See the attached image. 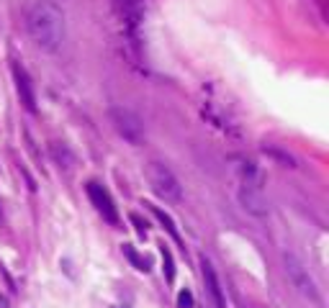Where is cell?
Listing matches in <instances>:
<instances>
[{"instance_id": "cell-1", "label": "cell", "mask_w": 329, "mask_h": 308, "mask_svg": "<svg viewBox=\"0 0 329 308\" xmlns=\"http://www.w3.org/2000/svg\"><path fill=\"white\" fill-rule=\"evenodd\" d=\"M26 31L41 52H57L64 41V13L49 0H36L26 11Z\"/></svg>"}, {"instance_id": "cell-2", "label": "cell", "mask_w": 329, "mask_h": 308, "mask_svg": "<svg viewBox=\"0 0 329 308\" xmlns=\"http://www.w3.org/2000/svg\"><path fill=\"white\" fill-rule=\"evenodd\" d=\"M239 203L255 216L268 213V198H265V193H262L260 175H257L252 162H245L242 167H239Z\"/></svg>"}, {"instance_id": "cell-3", "label": "cell", "mask_w": 329, "mask_h": 308, "mask_svg": "<svg viewBox=\"0 0 329 308\" xmlns=\"http://www.w3.org/2000/svg\"><path fill=\"white\" fill-rule=\"evenodd\" d=\"M147 180H149V188L155 190L160 198L165 201H180L183 198V188L178 183V178L172 175V170L162 162H149L147 165Z\"/></svg>"}, {"instance_id": "cell-4", "label": "cell", "mask_w": 329, "mask_h": 308, "mask_svg": "<svg viewBox=\"0 0 329 308\" xmlns=\"http://www.w3.org/2000/svg\"><path fill=\"white\" fill-rule=\"evenodd\" d=\"M108 116H111V123H114V128H116V134H119L124 141L134 144V146H139V144L144 141V123H142V118H139L134 111L116 105V108L108 111Z\"/></svg>"}, {"instance_id": "cell-5", "label": "cell", "mask_w": 329, "mask_h": 308, "mask_svg": "<svg viewBox=\"0 0 329 308\" xmlns=\"http://www.w3.org/2000/svg\"><path fill=\"white\" fill-rule=\"evenodd\" d=\"M286 272H288V277H291V282H293V288H298V293H303L306 298H311V300H319L316 285H314L309 270H306L293 254H286Z\"/></svg>"}, {"instance_id": "cell-6", "label": "cell", "mask_w": 329, "mask_h": 308, "mask_svg": "<svg viewBox=\"0 0 329 308\" xmlns=\"http://www.w3.org/2000/svg\"><path fill=\"white\" fill-rule=\"evenodd\" d=\"M87 198H90V203L95 206V211L103 216V221H108L111 226L119 224V211L114 206V198L108 195V190L100 183H87Z\"/></svg>"}, {"instance_id": "cell-7", "label": "cell", "mask_w": 329, "mask_h": 308, "mask_svg": "<svg viewBox=\"0 0 329 308\" xmlns=\"http://www.w3.org/2000/svg\"><path fill=\"white\" fill-rule=\"evenodd\" d=\"M13 80H16V90H18V98L24 103V108L29 113L36 111V93H34V82L29 77V72L21 67L18 62H13Z\"/></svg>"}, {"instance_id": "cell-8", "label": "cell", "mask_w": 329, "mask_h": 308, "mask_svg": "<svg viewBox=\"0 0 329 308\" xmlns=\"http://www.w3.org/2000/svg\"><path fill=\"white\" fill-rule=\"evenodd\" d=\"M144 3H147V0H114V6H116V13H119V18H121V24L129 26L131 31L139 26L142 13H144Z\"/></svg>"}, {"instance_id": "cell-9", "label": "cell", "mask_w": 329, "mask_h": 308, "mask_svg": "<svg viewBox=\"0 0 329 308\" xmlns=\"http://www.w3.org/2000/svg\"><path fill=\"white\" fill-rule=\"evenodd\" d=\"M201 272H203V282H206V288H208V295H211L213 305H216V308H227L222 285H218V277H216V272H213V265H211L206 257H201Z\"/></svg>"}, {"instance_id": "cell-10", "label": "cell", "mask_w": 329, "mask_h": 308, "mask_svg": "<svg viewBox=\"0 0 329 308\" xmlns=\"http://www.w3.org/2000/svg\"><path fill=\"white\" fill-rule=\"evenodd\" d=\"M149 211H152V216H155L157 221L162 224V229H165V231H167V234H170V236L180 244V234H178V229H175V221H172V218H170L162 208H157V206H149Z\"/></svg>"}, {"instance_id": "cell-11", "label": "cell", "mask_w": 329, "mask_h": 308, "mask_svg": "<svg viewBox=\"0 0 329 308\" xmlns=\"http://www.w3.org/2000/svg\"><path fill=\"white\" fill-rule=\"evenodd\" d=\"M52 154H54V160L59 162V167H64V170H72V165H75V157H72V151L67 149V144H59V141H54V144H52Z\"/></svg>"}, {"instance_id": "cell-12", "label": "cell", "mask_w": 329, "mask_h": 308, "mask_svg": "<svg viewBox=\"0 0 329 308\" xmlns=\"http://www.w3.org/2000/svg\"><path fill=\"white\" fill-rule=\"evenodd\" d=\"M160 252H162V272H165V280L172 282V280H175V259H172V252H170L165 244H160Z\"/></svg>"}, {"instance_id": "cell-13", "label": "cell", "mask_w": 329, "mask_h": 308, "mask_svg": "<svg viewBox=\"0 0 329 308\" xmlns=\"http://www.w3.org/2000/svg\"><path fill=\"white\" fill-rule=\"evenodd\" d=\"M124 254L131 259V262H134V265H137V270H142V272H147L149 270V265H147V259H142L137 252H134V247H131V244H124Z\"/></svg>"}, {"instance_id": "cell-14", "label": "cell", "mask_w": 329, "mask_h": 308, "mask_svg": "<svg viewBox=\"0 0 329 308\" xmlns=\"http://www.w3.org/2000/svg\"><path fill=\"white\" fill-rule=\"evenodd\" d=\"M262 151H265V154H270V157H275V160H280V162H283V167H296L291 154H283V151H278V149H270V146H265Z\"/></svg>"}, {"instance_id": "cell-15", "label": "cell", "mask_w": 329, "mask_h": 308, "mask_svg": "<svg viewBox=\"0 0 329 308\" xmlns=\"http://www.w3.org/2000/svg\"><path fill=\"white\" fill-rule=\"evenodd\" d=\"M178 308H195V300H193L190 290H180L178 293Z\"/></svg>"}, {"instance_id": "cell-16", "label": "cell", "mask_w": 329, "mask_h": 308, "mask_svg": "<svg viewBox=\"0 0 329 308\" xmlns=\"http://www.w3.org/2000/svg\"><path fill=\"white\" fill-rule=\"evenodd\" d=\"M131 224L137 226V231H139L142 236H147V221H142V218H139L137 213H131Z\"/></svg>"}]
</instances>
